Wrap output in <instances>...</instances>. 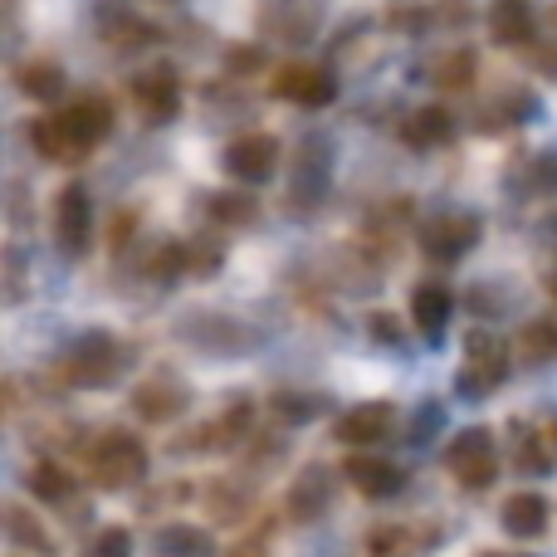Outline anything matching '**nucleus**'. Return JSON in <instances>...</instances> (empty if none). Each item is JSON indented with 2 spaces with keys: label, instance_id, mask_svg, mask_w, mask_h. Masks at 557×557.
Masks as SVG:
<instances>
[{
  "label": "nucleus",
  "instance_id": "obj_25",
  "mask_svg": "<svg viewBox=\"0 0 557 557\" xmlns=\"http://www.w3.org/2000/svg\"><path fill=\"white\" fill-rule=\"evenodd\" d=\"M474 78V59L470 54H455L450 64H441V84L445 88H465Z\"/></svg>",
  "mask_w": 557,
  "mask_h": 557
},
{
  "label": "nucleus",
  "instance_id": "obj_18",
  "mask_svg": "<svg viewBox=\"0 0 557 557\" xmlns=\"http://www.w3.org/2000/svg\"><path fill=\"white\" fill-rule=\"evenodd\" d=\"M15 78H20V94H29V98H54L64 88V69L49 64V59L45 64H25Z\"/></svg>",
  "mask_w": 557,
  "mask_h": 557
},
{
  "label": "nucleus",
  "instance_id": "obj_6",
  "mask_svg": "<svg viewBox=\"0 0 557 557\" xmlns=\"http://www.w3.org/2000/svg\"><path fill=\"white\" fill-rule=\"evenodd\" d=\"M274 94L288 98V103L323 108V103H333L337 84H333V74H327V69H318V64H284L274 74Z\"/></svg>",
  "mask_w": 557,
  "mask_h": 557
},
{
  "label": "nucleus",
  "instance_id": "obj_27",
  "mask_svg": "<svg viewBox=\"0 0 557 557\" xmlns=\"http://www.w3.org/2000/svg\"><path fill=\"white\" fill-rule=\"evenodd\" d=\"M235 557H264L260 543H245V548H235Z\"/></svg>",
  "mask_w": 557,
  "mask_h": 557
},
{
  "label": "nucleus",
  "instance_id": "obj_20",
  "mask_svg": "<svg viewBox=\"0 0 557 557\" xmlns=\"http://www.w3.org/2000/svg\"><path fill=\"white\" fill-rule=\"evenodd\" d=\"M450 117L441 113V108H421V113L411 117V127H406V137H411L416 147H431V143H450Z\"/></svg>",
  "mask_w": 557,
  "mask_h": 557
},
{
  "label": "nucleus",
  "instance_id": "obj_4",
  "mask_svg": "<svg viewBox=\"0 0 557 557\" xmlns=\"http://www.w3.org/2000/svg\"><path fill=\"white\" fill-rule=\"evenodd\" d=\"M465 376L460 386L465 392H494V386L509 376V352H504V343L494 333H470V343H465Z\"/></svg>",
  "mask_w": 557,
  "mask_h": 557
},
{
  "label": "nucleus",
  "instance_id": "obj_28",
  "mask_svg": "<svg viewBox=\"0 0 557 557\" xmlns=\"http://www.w3.org/2000/svg\"><path fill=\"white\" fill-rule=\"evenodd\" d=\"M490 557H523V553H490Z\"/></svg>",
  "mask_w": 557,
  "mask_h": 557
},
{
  "label": "nucleus",
  "instance_id": "obj_13",
  "mask_svg": "<svg viewBox=\"0 0 557 557\" xmlns=\"http://www.w3.org/2000/svg\"><path fill=\"white\" fill-rule=\"evenodd\" d=\"M343 474L352 480V490H362L367 499H386V494L401 490V470L386 460H372V455H352L343 465Z\"/></svg>",
  "mask_w": 557,
  "mask_h": 557
},
{
  "label": "nucleus",
  "instance_id": "obj_8",
  "mask_svg": "<svg viewBox=\"0 0 557 557\" xmlns=\"http://www.w3.org/2000/svg\"><path fill=\"white\" fill-rule=\"evenodd\" d=\"M54 240H59L64 255H84V245H88V196H84V186H64V196H59Z\"/></svg>",
  "mask_w": 557,
  "mask_h": 557
},
{
  "label": "nucleus",
  "instance_id": "obj_2",
  "mask_svg": "<svg viewBox=\"0 0 557 557\" xmlns=\"http://www.w3.org/2000/svg\"><path fill=\"white\" fill-rule=\"evenodd\" d=\"M88 474H94V484H103V490H127V484H137L147 474V450L137 435H103V441L94 445V455H88Z\"/></svg>",
  "mask_w": 557,
  "mask_h": 557
},
{
  "label": "nucleus",
  "instance_id": "obj_14",
  "mask_svg": "<svg viewBox=\"0 0 557 557\" xmlns=\"http://www.w3.org/2000/svg\"><path fill=\"white\" fill-rule=\"evenodd\" d=\"M499 519L509 539H539V533H548V499L543 494H513Z\"/></svg>",
  "mask_w": 557,
  "mask_h": 557
},
{
  "label": "nucleus",
  "instance_id": "obj_9",
  "mask_svg": "<svg viewBox=\"0 0 557 557\" xmlns=\"http://www.w3.org/2000/svg\"><path fill=\"white\" fill-rule=\"evenodd\" d=\"M474 240H480V221L474 215H445V221H431V231H425V255L460 260L465 250H474Z\"/></svg>",
  "mask_w": 557,
  "mask_h": 557
},
{
  "label": "nucleus",
  "instance_id": "obj_10",
  "mask_svg": "<svg viewBox=\"0 0 557 557\" xmlns=\"http://www.w3.org/2000/svg\"><path fill=\"white\" fill-rule=\"evenodd\" d=\"M386 431H392V406H386V401L352 406V411L337 421V441H343V445H376Z\"/></svg>",
  "mask_w": 557,
  "mask_h": 557
},
{
  "label": "nucleus",
  "instance_id": "obj_15",
  "mask_svg": "<svg viewBox=\"0 0 557 557\" xmlns=\"http://www.w3.org/2000/svg\"><path fill=\"white\" fill-rule=\"evenodd\" d=\"M490 35L499 39V45H529L533 39V5L529 0H494Z\"/></svg>",
  "mask_w": 557,
  "mask_h": 557
},
{
  "label": "nucleus",
  "instance_id": "obj_17",
  "mask_svg": "<svg viewBox=\"0 0 557 557\" xmlns=\"http://www.w3.org/2000/svg\"><path fill=\"white\" fill-rule=\"evenodd\" d=\"M215 543L211 533L191 529V523H172V529L157 533V557H211Z\"/></svg>",
  "mask_w": 557,
  "mask_h": 557
},
{
  "label": "nucleus",
  "instance_id": "obj_23",
  "mask_svg": "<svg viewBox=\"0 0 557 557\" xmlns=\"http://www.w3.org/2000/svg\"><path fill=\"white\" fill-rule=\"evenodd\" d=\"M308 499H313L318 504V509H323V504H327V484L323 480H304V484H298V490H294V499H288V509H294L298 513V519H308Z\"/></svg>",
  "mask_w": 557,
  "mask_h": 557
},
{
  "label": "nucleus",
  "instance_id": "obj_1",
  "mask_svg": "<svg viewBox=\"0 0 557 557\" xmlns=\"http://www.w3.org/2000/svg\"><path fill=\"white\" fill-rule=\"evenodd\" d=\"M108 123H113V113H108L103 98H78L64 113L39 117V123L29 127V143H35V152L45 157V162L64 166V162H78L84 152H94V147L103 143Z\"/></svg>",
  "mask_w": 557,
  "mask_h": 557
},
{
  "label": "nucleus",
  "instance_id": "obj_12",
  "mask_svg": "<svg viewBox=\"0 0 557 557\" xmlns=\"http://www.w3.org/2000/svg\"><path fill=\"white\" fill-rule=\"evenodd\" d=\"M117 367H123V352H117L113 337L94 333L74 347V376L78 382H108V376H117Z\"/></svg>",
  "mask_w": 557,
  "mask_h": 557
},
{
  "label": "nucleus",
  "instance_id": "obj_5",
  "mask_svg": "<svg viewBox=\"0 0 557 557\" xmlns=\"http://www.w3.org/2000/svg\"><path fill=\"white\" fill-rule=\"evenodd\" d=\"M278 166V143L270 133H245L235 137L231 147H225V172L235 176V182H270Z\"/></svg>",
  "mask_w": 557,
  "mask_h": 557
},
{
  "label": "nucleus",
  "instance_id": "obj_24",
  "mask_svg": "<svg viewBox=\"0 0 557 557\" xmlns=\"http://www.w3.org/2000/svg\"><path fill=\"white\" fill-rule=\"evenodd\" d=\"M10 513V533H15V539L20 543H29V548H35V553H49V539H45V533H39V529H29V523H25V513H20V509H5Z\"/></svg>",
  "mask_w": 557,
  "mask_h": 557
},
{
  "label": "nucleus",
  "instance_id": "obj_16",
  "mask_svg": "<svg viewBox=\"0 0 557 557\" xmlns=\"http://www.w3.org/2000/svg\"><path fill=\"white\" fill-rule=\"evenodd\" d=\"M411 318L425 337H441L445 333V318H450V288L445 284H421L411 294Z\"/></svg>",
  "mask_w": 557,
  "mask_h": 557
},
{
  "label": "nucleus",
  "instance_id": "obj_19",
  "mask_svg": "<svg viewBox=\"0 0 557 557\" xmlns=\"http://www.w3.org/2000/svg\"><path fill=\"white\" fill-rule=\"evenodd\" d=\"M523 470H548L557 460V421L553 425H539L533 435H523V450H519Z\"/></svg>",
  "mask_w": 557,
  "mask_h": 557
},
{
  "label": "nucleus",
  "instance_id": "obj_21",
  "mask_svg": "<svg viewBox=\"0 0 557 557\" xmlns=\"http://www.w3.org/2000/svg\"><path fill=\"white\" fill-rule=\"evenodd\" d=\"M29 490L39 494V499H64L69 490H74V480H69L64 470H59V465H35V470H29Z\"/></svg>",
  "mask_w": 557,
  "mask_h": 557
},
{
  "label": "nucleus",
  "instance_id": "obj_11",
  "mask_svg": "<svg viewBox=\"0 0 557 557\" xmlns=\"http://www.w3.org/2000/svg\"><path fill=\"white\" fill-rule=\"evenodd\" d=\"M133 406H137V416H147V421H172L176 411H186V386L176 382V376H152V382L137 386Z\"/></svg>",
  "mask_w": 557,
  "mask_h": 557
},
{
  "label": "nucleus",
  "instance_id": "obj_22",
  "mask_svg": "<svg viewBox=\"0 0 557 557\" xmlns=\"http://www.w3.org/2000/svg\"><path fill=\"white\" fill-rule=\"evenodd\" d=\"M519 352L529 357V362H548V357L557 352V327H548V323H529V327H523Z\"/></svg>",
  "mask_w": 557,
  "mask_h": 557
},
{
  "label": "nucleus",
  "instance_id": "obj_7",
  "mask_svg": "<svg viewBox=\"0 0 557 557\" xmlns=\"http://www.w3.org/2000/svg\"><path fill=\"white\" fill-rule=\"evenodd\" d=\"M137 113L147 123H172L182 113V84H176L172 69H152V74L137 78Z\"/></svg>",
  "mask_w": 557,
  "mask_h": 557
},
{
  "label": "nucleus",
  "instance_id": "obj_3",
  "mask_svg": "<svg viewBox=\"0 0 557 557\" xmlns=\"http://www.w3.org/2000/svg\"><path fill=\"white\" fill-rule=\"evenodd\" d=\"M445 460H450L455 480H460L465 490H484V484H494V474H499V450H494V435L484 431V425L460 431V441L450 445Z\"/></svg>",
  "mask_w": 557,
  "mask_h": 557
},
{
  "label": "nucleus",
  "instance_id": "obj_26",
  "mask_svg": "<svg viewBox=\"0 0 557 557\" xmlns=\"http://www.w3.org/2000/svg\"><path fill=\"white\" fill-rule=\"evenodd\" d=\"M127 548H133V539L123 529H103L94 543V557H127Z\"/></svg>",
  "mask_w": 557,
  "mask_h": 557
}]
</instances>
